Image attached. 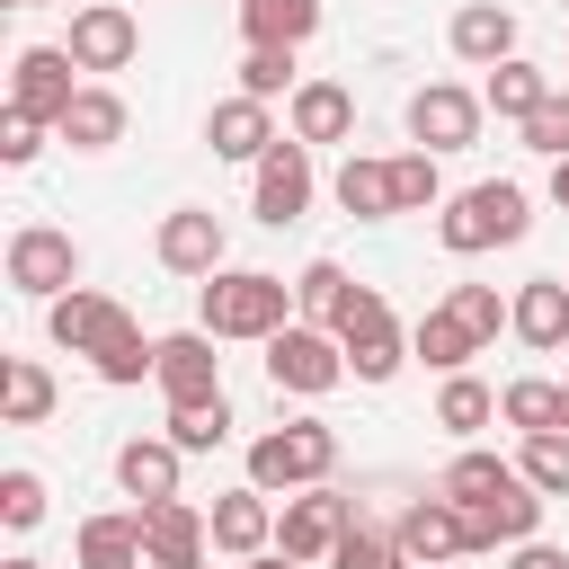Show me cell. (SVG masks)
Masks as SVG:
<instances>
[{
    "instance_id": "cell-38",
    "label": "cell",
    "mask_w": 569,
    "mask_h": 569,
    "mask_svg": "<svg viewBox=\"0 0 569 569\" xmlns=\"http://www.w3.org/2000/svg\"><path fill=\"white\" fill-rule=\"evenodd\" d=\"M391 196H400V213H427V204L445 196V178H436V151H400V160H391Z\"/></svg>"
},
{
    "instance_id": "cell-52",
    "label": "cell",
    "mask_w": 569,
    "mask_h": 569,
    "mask_svg": "<svg viewBox=\"0 0 569 569\" xmlns=\"http://www.w3.org/2000/svg\"><path fill=\"white\" fill-rule=\"evenodd\" d=\"M196 569H204V560H196Z\"/></svg>"
},
{
    "instance_id": "cell-40",
    "label": "cell",
    "mask_w": 569,
    "mask_h": 569,
    "mask_svg": "<svg viewBox=\"0 0 569 569\" xmlns=\"http://www.w3.org/2000/svg\"><path fill=\"white\" fill-rule=\"evenodd\" d=\"M516 133H525V151H542V160H569V89H551V98H542V107H533Z\"/></svg>"
},
{
    "instance_id": "cell-29",
    "label": "cell",
    "mask_w": 569,
    "mask_h": 569,
    "mask_svg": "<svg viewBox=\"0 0 569 569\" xmlns=\"http://www.w3.org/2000/svg\"><path fill=\"white\" fill-rule=\"evenodd\" d=\"M498 418V391L480 382V373H445V391H436V427L445 436H480Z\"/></svg>"
},
{
    "instance_id": "cell-22",
    "label": "cell",
    "mask_w": 569,
    "mask_h": 569,
    "mask_svg": "<svg viewBox=\"0 0 569 569\" xmlns=\"http://www.w3.org/2000/svg\"><path fill=\"white\" fill-rule=\"evenodd\" d=\"M178 462H187V453H178L169 436H133V445H116V489L142 498V507H151V498H178Z\"/></svg>"
},
{
    "instance_id": "cell-50",
    "label": "cell",
    "mask_w": 569,
    "mask_h": 569,
    "mask_svg": "<svg viewBox=\"0 0 569 569\" xmlns=\"http://www.w3.org/2000/svg\"><path fill=\"white\" fill-rule=\"evenodd\" d=\"M9 9H44V0H9Z\"/></svg>"
},
{
    "instance_id": "cell-28",
    "label": "cell",
    "mask_w": 569,
    "mask_h": 569,
    "mask_svg": "<svg viewBox=\"0 0 569 569\" xmlns=\"http://www.w3.org/2000/svg\"><path fill=\"white\" fill-rule=\"evenodd\" d=\"M338 204H347L356 222H391V213H400V196H391V160L347 151V169H338Z\"/></svg>"
},
{
    "instance_id": "cell-34",
    "label": "cell",
    "mask_w": 569,
    "mask_h": 569,
    "mask_svg": "<svg viewBox=\"0 0 569 569\" xmlns=\"http://www.w3.org/2000/svg\"><path fill=\"white\" fill-rule=\"evenodd\" d=\"M516 471H525L542 498H569V427H551V436H525V445H516Z\"/></svg>"
},
{
    "instance_id": "cell-41",
    "label": "cell",
    "mask_w": 569,
    "mask_h": 569,
    "mask_svg": "<svg viewBox=\"0 0 569 569\" xmlns=\"http://www.w3.org/2000/svg\"><path fill=\"white\" fill-rule=\"evenodd\" d=\"M400 365H409V338H400V329H382V338H356V347H347V373H356V382H391Z\"/></svg>"
},
{
    "instance_id": "cell-1",
    "label": "cell",
    "mask_w": 569,
    "mask_h": 569,
    "mask_svg": "<svg viewBox=\"0 0 569 569\" xmlns=\"http://www.w3.org/2000/svg\"><path fill=\"white\" fill-rule=\"evenodd\" d=\"M196 311H204L196 329H213V338H258V347H267V338L293 320V284L267 276V267H213Z\"/></svg>"
},
{
    "instance_id": "cell-18",
    "label": "cell",
    "mask_w": 569,
    "mask_h": 569,
    "mask_svg": "<svg viewBox=\"0 0 569 569\" xmlns=\"http://www.w3.org/2000/svg\"><path fill=\"white\" fill-rule=\"evenodd\" d=\"M213 551H231V560L276 551V507H267V489H258V480H249V489H231V498H213Z\"/></svg>"
},
{
    "instance_id": "cell-20",
    "label": "cell",
    "mask_w": 569,
    "mask_h": 569,
    "mask_svg": "<svg viewBox=\"0 0 569 569\" xmlns=\"http://www.w3.org/2000/svg\"><path fill=\"white\" fill-rule=\"evenodd\" d=\"M284 116H293V142H347L356 133V89L347 80H302L284 98Z\"/></svg>"
},
{
    "instance_id": "cell-14",
    "label": "cell",
    "mask_w": 569,
    "mask_h": 569,
    "mask_svg": "<svg viewBox=\"0 0 569 569\" xmlns=\"http://www.w3.org/2000/svg\"><path fill=\"white\" fill-rule=\"evenodd\" d=\"M160 400L178 409V400H222V356H213V329H178V338H160Z\"/></svg>"
},
{
    "instance_id": "cell-23",
    "label": "cell",
    "mask_w": 569,
    "mask_h": 569,
    "mask_svg": "<svg viewBox=\"0 0 569 569\" xmlns=\"http://www.w3.org/2000/svg\"><path fill=\"white\" fill-rule=\"evenodd\" d=\"M445 44L462 53V62H507L516 53V9H498V0H471V9H453V27H445Z\"/></svg>"
},
{
    "instance_id": "cell-37",
    "label": "cell",
    "mask_w": 569,
    "mask_h": 569,
    "mask_svg": "<svg viewBox=\"0 0 569 569\" xmlns=\"http://www.w3.org/2000/svg\"><path fill=\"white\" fill-rule=\"evenodd\" d=\"M329 569H409L400 533H373V525H347V542L329 551Z\"/></svg>"
},
{
    "instance_id": "cell-17",
    "label": "cell",
    "mask_w": 569,
    "mask_h": 569,
    "mask_svg": "<svg viewBox=\"0 0 569 569\" xmlns=\"http://www.w3.org/2000/svg\"><path fill=\"white\" fill-rule=\"evenodd\" d=\"M391 533H400V551H409V560H436V569H445L453 551H471V525H462V507H453L445 489H436V498H409Z\"/></svg>"
},
{
    "instance_id": "cell-16",
    "label": "cell",
    "mask_w": 569,
    "mask_h": 569,
    "mask_svg": "<svg viewBox=\"0 0 569 569\" xmlns=\"http://www.w3.org/2000/svg\"><path fill=\"white\" fill-rule=\"evenodd\" d=\"M204 142H213V160H249V169H258V160H267L284 133H276L267 98H249V89H240V98H222V107L204 116Z\"/></svg>"
},
{
    "instance_id": "cell-31",
    "label": "cell",
    "mask_w": 569,
    "mask_h": 569,
    "mask_svg": "<svg viewBox=\"0 0 569 569\" xmlns=\"http://www.w3.org/2000/svg\"><path fill=\"white\" fill-rule=\"evenodd\" d=\"M169 445H178V453L231 445V400H178V409H169Z\"/></svg>"
},
{
    "instance_id": "cell-25",
    "label": "cell",
    "mask_w": 569,
    "mask_h": 569,
    "mask_svg": "<svg viewBox=\"0 0 569 569\" xmlns=\"http://www.w3.org/2000/svg\"><path fill=\"white\" fill-rule=\"evenodd\" d=\"M409 356H418V365H436V373H462V365L480 356V329H471L453 302H436V311L409 329Z\"/></svg>"
},
{
    "instance_id": "cell-13",
    "label": "cell",
    "mask_w": 569,
    "mask_h": 569,
    "mask_svg": "<svg viewBox=\"0 0 569 569\" xmlns=\"http://www.w3.org/2000/svg\"><path fill=\"white\" fill-rule=\"evenodd\" d=\"M204 542H213V516L204 507H187V498H151L142 507V560L151 569H196Z\"/></svg>"
},
{
    "instance_id": "cell-39",
    "label": "cell",
    "mask_w": 569,
    "mask_h": 569,
    "mask_svg": "<svg viewBox=\"0 0 569 569\" xmlns=\"http://www.w3.org/2000/svg\"><path fill=\"white\" fill-rule=\"evenodd\" d=\"M329 329H338V347H356V338H382V329H391V302H382L373 284H347V302H338V320H329Z\"/></svg>"
},
{
    "instance_id": "cell-27",
    "label": "cell",
    "mask_w": 569,
    "mask_h": 569,
    "mask_svg": "<svg viewBox=\"0 0 569 569\" xmlns=\"http://www.w3.org/2000/svg\"><path fill=\"white\" fill-rule=\"evenodd\" d=\"M240 36L249 44H311L320 36V0H240Z\"/></svg>"
},
{
    "instance_id": "cell-35",
    "label": "cell",
    "mask_w": 569,
    "mask_h": 569,
    "mask_svg": "<svg viewBox=\"0 0 569 569\" xmlns=\"http://www.w3.org/2000/svg\"><path fill=\"white\" fill-rule=\"evenodd\" d=\"M240 89L267 98V107L293 98V89H302V80H293V44H249V53H240Z\"/></svg>"
},
{
    "instance_id": "cell-36",
    "label": "cell",
    "mask_w": 569,
    "mask_h": 569,
    "mask_svg": "<svg viewBox=\"0 0 569 569\" xmlns=\"http://www.w3.org/2000/svg\"><path fill=\"white\" fill-rule=\"evenodd\" d=\"M53 418V373L36 356H9V427H44Z\"/></svg>"
},
{
    "instance_id": "cell-48",
    "label": "cell",
    "mask_w": 569,
    "mask_h": 569,
    "mask_svg": "<svg viewBox=\"0 0 569 569\" xmlns=\"http://www.w3.org/2000/svg\"><path fill=\"white\" fill-rule=\"evenodd\" d=\"M0 569H44V560H27V551H18V560H0Z\"/></svg>"
},
{
    "instance_id": "cell-7",
    "label": "cell",
    "mask_w": 569,
    "mask_h": 569,
    "mask_svg": "<svg viewBox=\"0 0 569 569\" xmlns=\"http://www.w3.org/2000/svg\"><path fill=\"white\" fill-rule=\"evenodd\" d=\"M480 116H489V98L480 89H462V80H427L418 98H409V142L418 151H471L480 142Z\"/></svg>"
},
{
    "instance_id": "cell-6",
    "label": "cell",
    "mask_w": 569,
    "mask_h": 569,
    "mask_svg": "<svg viewBox=\"0 0 569 569\" xmlns=\"http://www.w3.org/2000/svg\"><path fill=\"white\" fill-rule=\"evenodd\" d=\"M347 525H356V498H338L329 480H311V489H293L276 507V551L284 560H329L347 542Z\"/></svg>"
},
{
    "instance_id": "cell-3",
    "label": "cell",
    "mask_w": 569,
    "mask_h": 569,
    "mask_svg": "<svg viewBox=\"0 0 569 569\" xmlns=\"http://www.w3.org/2000/svg\"><path fill=\"white\" fill-rule=\"evenodd\" d=\"M329 462H338V427L329 418H293V427H267L258 445H249V480L276 498H293V489H311V480H329Z\"/></svg>"
},
{
    "instance_id": "cell-49",
    "label": "cell",
    "mask_w": 569,
    "mask_h": 569,
    "mask_svg": "<svg viewBox=\"0 0 569 569\" xmlns=\"http://www.w3.org/2000/svg\"><path fill=\"white\" fill-rule=\"evenodd\" d=\"M560 427H569V382H560Z\"/></svg>"
},
{
    "instance_id": "cell-44",
    "label": "cell",
    "mask_w": 569,
    "mask_h": 569,
    "mask_svg": "<svg viewBox=\"0 0 569 569\" xmlns=\"http://www.w3.org/2000/svg\"><path fill=\"white\" fill-rule=\"evenodd\" d=\"M445 302H453V311H462V320H471V329H480V347H489V338H498V329H507V302H498V284H453V293H445Z\"/></svg>"
},
{
    "instance_id": "cell-8",
    "label": "cell",
    "mask_w": 569,
    "mask_h": 569,
    "mask_svg": "<svg viewBox=\"0 0 569 569\" xmlns=\"http://www.w3.org/2000/svg\"><path fill=\"white\" fill-rule=\"evenodd\" d=\"M9 284H18L27 302H53V293H71V284H80V249H71V231H53V222H27V231H9Z\"/></svg>"
},
{
    "instance_id": "cell-24",
    "label": "cell",
    "mask_w": 569,
    "mask_h": 569,
    "mask_svg": "<svg viewBox=\"0 0 569 569\" xmlns=\"http://www.w3.org/2000/svg\"><path fill=\"white\" fill-rule=\"evenodd\" d=\"M71 569H151L142 560V507L133 516H89L71 542Z\"/></svg>"
},
{
    "instance_id": "cell-46",
    "label": "cell",
    "mask_w": 569,
    "mask_h": 569,
    "mask_svg": "<svg viewBox=\"0 0 569 569\" xmlns=\"http://www.w3.org/2000/svg\"><path fill=\"white\" fill-rule=\"evenodd\" d=\"M551 204L569 213V160H551Z\"/></svg>"
},
{
    "instance_id": "cell-15",
    "label": "cell",
    "mask_w": 569,
    "mask_h": 569,
    "mask_svg": "<svg viewBox=\"0 0 569 569\" xmlns=\"http://www.w3.org/2000/svg\"><path fill=\"white\" fill-rule=\"evenodd\" d=\"M542 507H551V498H542V489H533V480L516 471V480H507L498 498H480V507H462V525H471V551H498V542L516 551V542H533V525H542Z\"/></svg>"
},
{
    "instance_id": "cell-51",
    "label": "cell",
    "mask_w": 569,
    "mask_h": 569,
    "mask_svg": "<svg viewBox=\"0 0 569 569\" xmlns=\"http://www.w3.org/2000/svg\"><path fill=\"white\" fill-rule=\"evenodd\" d=\"M409 569H436V560H409Z\"/></svg>"
},
{
    "instance_id": "cell-42",
    "label": "cell",
    "mask_w": 569,
    "mask_h": 569,
    "mask_svg": "<svg viewBox=\"0 0 569 569\" xmlns=\"http://www.w3.org/2000/svg\"><path fill=\"white\" fill-rule=\"evenodd\" d=\"M0 516H9L18 533H27V525H44V480H36L27 462H18V471H0Z\"/></svg>"
},
{
    "instance_id": "cell-12",
    "label": "cell",
    "mask_w": 569,
    "mask_h": 569,
    "mask_svg": "<svg viewBox=\"0 0 569 569\" xmlns=\"http://www.w3.org/2000/svg\"><path fill=\"white\" fill-rule=\"evenodd\" d=\"M133 53H142V27H133L124 0H89V9H71V62H80V71H124Z\"/></svg>"
},
{
    "instance_id": "cell-4",
    "label": "cell",
    "mask_w": 569,
    "mask_h": 569,
    "mask_svg": "<svg viewBox=\"0 0 569 569\" xmlns=\"http://www.w3.org/2000/svg\"><path fill=\"white\" fill-rule=\"evenodd\" d=\"M44 338H53V347H71V356H89V365H107V356H116V347H133L142 329H133V311H124L116 293L71 284V293H53V302H44Z\"/></svg>"
},
{
    "instance_id": "cell-54",
    "label": "cell",
    "mask_w": 569,
    "mask_h": 569,
    "mask_svg": "<svg viewBox=\"0 0 569 569\" xmlns=\"http://www.w3.org/2000/svg\"><path fill=\"white\" fill-rule=\"evenodd\" d=\"M231 9H240V0H231Z\"/></svg>"
},
{
    "instance_id": "cell-53",
    "label": "cell",
    "mask_w": 569,
    "mask_h": 569,
    "mask_svg": "<svg viewBox=\"0 0 569 569\" xmlns=\"http://www.w3.org/2000/svg\"><path fill=\"white\" fill-rule=\"evenodd\" d=\"M560 9H569V0H560Z\"/></svg>"
},
{
    "instance_id": "cell-47",
    "label": "cell",
    "mask_w": 569,
    "mask_h": 569,
    "mask_svg": "<svg viewBox=\"0 0 569 569\" xmlns=\"http://www.w3.org/2000/svg\"><path fill=\"white\" fill-rule=\"evenodd\" d=\"M249 569H302V560H284V551H258V560H249Z\"/></svg>"
},
{
    "instance_id": "cell-26",
    "label": "cell",
    "mask_w": 569,
    "mask_h": 569,
    "mask_svg": "<svg viewBox=\"0 0 569 569\" xmlns=\"http://www.w3.org/2000/svg\"><path fill=\"white\" fill-rule=\"evenodd\" d=\"M480 98H489V116L525 124V116L551 98V71H542V62H525V53H507V62H489V89H480Z\"/></svg>"
},
{
    "instance_id": "cell-11",
    "label": "cell",
    "mask_w": 569,
    "mask_h": 569,
    "mask_svg": "<svg viewBox=\"0 0 569 569\" xmlns=\"http://www.w3.org/2000/svg\"><path fill=\"white\" fill-rule=\"evenodd\" d=\"M151 258L169 267V276H213L222 267V213H204V204H169L160 213V231H151Z\"/></svg>"
},
{
    "instance_id": "cell-30",
    "label": "cell",
    "mask_w": 569,
    "mask_h": 569,
    "mask_svg": "<svg viewBox=\"0 0 569 569\" xmlns=\"http://www.w3.org/2000/svg\"><path fill=\"white\" fill-rule=\"evenodd\" d=\"M498 418H507L516 436H551V427H560V382H533V373L507 382V391H498Z\"/></svg>"
},
{
    "instance_id": "cell-9",
    "label": "cell",
    "mask_w": 569,
    "mask_h": 569,
    "mask_svg": "<svg viewBox=\"0 0 569 569\" xmlns=\"http://www.w3.org/2000/svg\"><path fill=\"white\" fill-rule=\"evenodd\" d=\"M311 187H320V178H311V142H293V133H284V142L258 160V178H249V213L284 231V222H302V213H311Z\"/></svg>"
},
{
    "instance_id": "cell-21",
    "label": "cell",
    "mask_w": 569,
    "mask_h": 569,
    "mask_svg": "<svg viewBox=\"0 0 569 569\" xmlns=\"http://www.w3.org/2000/svg\"><path fill=\"white\" fill-rule=\"evenodd\" d=\"M71 151H116L124 142V98L107 89V80H80V98L62 107V124H53Z\"/></svg>"
},
{
    "instance_id": "cell-10",
    "label": "cell",
    "mask_w": 569,
    "mask_h": 569,
    "mask_svg": "<svg viewBox=\"0 0 569 569\" xmlns=\"http://www.w3.org/2000/svg\"><path fill=\"white\" fill-rule=\"evenodd\" d=\"M80 62H71V44H18V62H9V107H27V116H44V124H62V107L80 98V80H71Z\"/></svg>"
},
{
    "instance_id": "cell-45",
    "label": "cell",
    "mask_w": 569,
    "mask_h": 569,
    "mask_svg": "<svg viewBox=\"0 0 569 569\" xmlns=\"http://www.w3.org/2000/svg\"><path fill=\"white\" fill-rule=\"evenodd\" d=\"M507 569H569V551H551V542H516Z\"/></svg>"
},
{
    "instance_id": "cell-2",
    "label": "cell",
    "mask_w": 569,
    "mask_h": 569,
    "mask_svg": "<svg viewBox=\"0 0 569 569\" xmlns=\"http://www.w3.org/2000/svg\"><path fill=\"white\" fill-rule=\"evenodd\" d=\"M525 231H533V204H525V187H516V178H480V187H462V196L436 213V240H445L453 258L507 249V240H525Z\"/></svg>"
},
{
    "instance_id": "cell-19",
    "label": "cell",
    "mask_w": 569,
    "mask_h": 569,
    "mask_svg": "<svg viewBox=\"0 0 569 569\" xmlns=\"http://www.w3.org/2000/svg\"><path fill=\"white\" fill-rule=\"evenodd\" d=\"M507 329H516L533 356H551V347L569 338V276H533V284H516V302H507Z\"/></svg>"
},
{
    "instance_id": "cell-32",
    "label": "cell",
    "mask_w": 569,
    "mask_h": 569,
    "mask_svg": "<svg viewBox=\"0 0 569 569\" xmlns=\"http://www.w3.org/2000/svg\"><path fill=\"white\" fill-rule=\"evenodd\" d=\"M507 480H516V462H498V453H453V462H445V480H436V489H445V498H453V507H480V498H498V489H507Z\"/></svg>"
},
{
    "instance_id": "cell-5",
    "label": "cell",
    "mask_w": 569,
    "mask_h": 569,
    "mask_svg": "<svg viewBox=\"0 0 569 569\" xmlns=\"http://www.w3.org/2000/svg\"><path fill=\"white\" fill-rule=\"evenodd\" d=\"M267 382L293 391V400L338 391V382H347V347H338V329H320V320H284V329L267 338Z\"/></svg>"
},
{
    "instance_id": "cell-43",
    "label": "cell",
    "mask_w": 569,
    "mask_h": 569,
    "mask_svg": "<svg viewBox=\"0 0 569 569\" xmlns=\"http://www.w3.org/2000/svg\"><path fill=\"white\" fill-rule=\"evenodd\" d=\"M44 133H53L44 116H27V107H9V116H0V160H9V169H27V160L44 151Z\"/></svg>"
},
{
    "instance_id": "cell-33",
    "label": "cell",
    "mask_w": 569,
    "mask_h": 569,
    "mask_svg": "<svg viewBox=\"0 0 569 569\" xmlns=\"http://www.w3.org/2000/svg\"><path fill=\"white\" fill-rule=\"evenodd\" d=\"M347 284H356V276H347V267H338V258H311V267H302V276H293V311H302V320H320V329H329V320H338V302H347Z\"/></svg>"
}]
</instances>
